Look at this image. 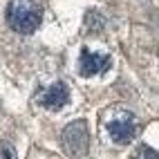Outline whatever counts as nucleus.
<instances>
[{"mask_svg":"<svg viewBox=\"0 0 159 159\" xmlns=\"http://www.w3.org/2000/svg\"><path fill=\"white\" fill-rule=\"evenodd\" d=\"M108 132L114 143H128L137 134V121L132 114H121L108 123Z\"/></svg>","mask_w":159,"mask_h":159,"instance_id":"7ed1b4c3","label":"nucleus"},{"mask_svg":"<svg viewBox=\"0 0 159 159\" xmlns=\"http://www.w3.org/2000/svg\"><path fill=\"white\" fill-rule=\"evenodd\" d=\"M0 159H18L16 148L9 143V141H2V143H0Z\"/></svg>","mask_w":159,"mask_h":159,"instance_id":"0eeeda50","label":"nucleus"},{"mask_svg":"<svg viewBox=\"0 0 159 159\" xmlns=\"http://www.w3.org/2000/svg\"><path fill=\"white\" fill-rule=\"evenodd\" d=\"M61 141L65 152L74 159H79L88 152V146H90V132H88V123L83 119H76L65 125V130L61 134Z\"/></svg>","mask_w":159,"mask_h":159,"instance_id":"f03ea898","label":"nucleus"},{"mask_svg":"<svg viewBox=\"0 0 159 159\" xmlns=\"http://www.w3.org/2000/svg\"><path fill=\"white\" fill-rule=\"evenodd\" d=\"M132 159H159V152L150 146H139Z\"/></svg>","mask_w":159,"mask_h":159,"instance_id":"423d86ee","label":"nucleus"},{"mask_svg":"<svg viewBox=\"0 0 159 159\" xmlns=\"http://www.w3.org/2000/svg\"><path fill=\"white\" fill-rule=\"evenodd\" d=\"M40 20L43 11L34 0H11L7 7V23L18 34H34Z\"/></svg>","mask_w":159,"mask_h":159,"instance_id":"f257e3e1","label":"nucleus"},{"mask_svg":"<svg viewBox=\"0 0 159 159\" xmlns=\"http://www.w3.org/2000/svg\"><path fill=\"white\" fill-rule=\"evenodd\" d=\"M67 101H70V90H67L65 83H61V81L52 83L43 92V97H40V105L47 108V110H61L63 105H67Z\"/></svg>","mask_w":159,"mask_h":159,"instance_id":"39448f33","label":"nucleus"},{"mask_svg":"<svg viewBox=\"0 0 159 159\" xmlns=\"http://www.w3.org/2000/svg\"><path fill=\"white\" fill-rule=\"evenodd\" d=\"M79 65H81L83 76H97V74H101V72H105L110 67V56L108 54H97V52H90V49H83Z\"/></svg>","mask_w":159,"mask_h":159,"instance_id":"20e7f679","label":"nucleus"}]
</instances>
